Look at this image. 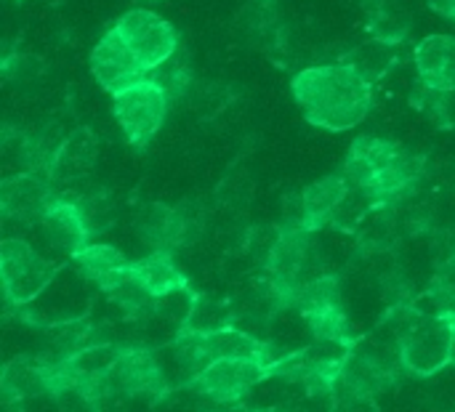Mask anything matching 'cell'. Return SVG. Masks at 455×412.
Returning <instances> with one entry per match:
<instances>
[{
    "instance_id": "cell-19",
    "label": "cell",
    "mask_w": 455,
    "mask_h": 412,
    "mask_svg": "<svg viewBox=\"0 0 455 412\" xmlns=\"http://www.w3.org/2000/svg\"><path fill=\"white\" fill-rule=\"evenodd\" d=\"M339 61L352 67L371 85H376L379 80H384L400 64V45H392V43L371 37V40L357 43L355 48H349Z\"/></svg>"
},
{
    "instance_id": "cell-12",
    "label": "cell",
    "mask_w": 455,
    "mask_h": 412,
    "mask_svg": "<svg viewBox=\"0 0 455 412\" xmlns=\"http://www.w3.org/2000/svg\"><path fill=\"white\" fill-rule=\"evenodd\" d=\"M40 229H43L45 242L64 258H75L80 250L91 245L88 240L93 237L83 218L77 200H67V197H59L51 205V210L40 221Z\"/></svg>"
},
{
    "instance_id": "cell-8",
    "label": "cell",
    "mask_w": 455,
    "mask_h": 412,
    "mask_svg": "<svg viewBox=\"0 0 455 412\" xmlns=\"http://www.w3.org/2000/svg\"><path fill=\"white\" fill-rule=\"evenodd\" d=\"M264 378H269V368L261 360H219L187 386L219 405H235L248 397Z\"/></svg>"
},
{
    "instance_id": "cell-2",
    "label": "cell",
    "mask_w": 455,
    "mask_h": 412,
    "mask_svg": "<svg viewBox=\"0 0 455 412\" xmlns=\"http://www.w3.org/2000/svg\"><path fill=\"white\" fill-rule=\"evenodd\" d=\"M424 165L421 154L397 141L360 136L352 141L341 173L355 189L365 192L376 208H392L413 194L424 176Z\"/></svg>"
},
{
    "instance_id": "cell-17",
    "label": "cell",
    "mask_w": 455,
    "mask_h": 412,
    "mask_svg": "<svg viewBox=\"0 0 455 412\" xmlns=\"http://www.w3.org/2000/svg\"><path fill=\"white\" fill-rule=\"evenodd\" d=\"M131 272L155 301L192 290L187 274L176 266V261L168 253H149V256L133 261Z\"/></svg>"
},
{
    "instance_id": "cell-30",
    "label": "cell",
    "mask_w": 455,
    "mask_h": 412,
    "mask_svg": "<svg viewBox=\"0 0 455 412\" xmlns=\"http://www.w3.org/2000/svg\"><path fill=\"white\" fill-rule=\"evenodd\" d=\"M16 3H21V0H16Z\"/></svg>"
},
{
    "instance_id": "cell-11",
    "label": "cell",
    "mask_w": 455,
    "mask_h": 412,
    "mask_svg": "<svg viewBox=\"0 0 455 412\" xmlns=\"http://www.w3.org/2000/svg\"><path fill=\"white\" fill-rule=\"evenodd\" d=\"M91 72H93L96 83L112 96H117L120 91L131 88L133 83L149 77L144 72V67L136 61V56L131 53V48L123 43V37L115 32V27H109L101 35V40L93 45V51H91Z\"/></svg>"
},
{
    "instance_id": "cell-21",
    "label": "cell",
    "mask_w": 455,
    "mask_h": 412,
    "mask_svg": "<svg viewBox=\"0 0 455 412\" xmlns=\"http://www.w3.org/2000/svg\"><path fill=\"white\" fill-rule=\"evenodd\" d=\"M285 304L291 309H296L301 317L341 306V288H339V277L336 274H320L299 288H293L285 296Z\"/></svg>"
},
{
    "instance_id": "cell-7",
    "label": "cell",
    "mask_w": 455,
    "mask_h": 412,
    "mask_svg": "<svg viewBox=\"0 0 455 412\" xmlns=\"http://www.w3.org/2000/svg\"><path fill=\"white\" fill-rule=\"evenodd\" d=\"M200 229H203V218L189 202L179 208L152 202L136 218V232L152 253L171 256L173 250H181L184 245H189Z\"/></svg>"
},
{
    "instance_id": "cell-18",
    "label": "cell",
    "mask_w": 455,
    "mask_h": 412,
    "mask_svg": "<svg viewBox=\"0 0 455 412\" xmlns=\"http://www.w3.org/2000/svg\"><path fill=\"white\" fill-rule=\"evenodd\" d=\"M72 264H75V272L85 282H91L101 293H107L131 269L133 261H128L125 253L112 245H88L85 250H80L72 258Z\"/></svg>"
},
{
    "instance_id": "cell-20",
    "label": "cell",
    "mask_w": 455,
    "mask_h": 412,
    "mask_svg": "<svg viewBox=\"0 0 455 412\" xmlns=\"http://www.w3.org/2000/svg\"><path fill=\"white\" fill-rule=\"evenodd\" d=\"M368 32L373 40H384L392 45H403L411 35L413 19L408 8L397 0H368Z\"/></svg>"
},
{
    "instance_id": "cell-6",
    "label": "cell",
    "mask_w": 455,
    "mask_h": 412,
    "mask_svg": "<svg viewBox=\"0 0 455 412\" xmlns=\"http://www.w3.org/2000/svg\"><path fill=\"white\" fill-rule=\"evenodd\" d=\"M112 27L147 75L160 69L181 48L176 27L149 8H131Z\"/></svg>"
},
{
    "instance_id": "cell-5",
    "label": "cell",
    "mask_w": 455,
    "mask_h": 412,
    "mask_svg": "<svg viewBox=\"0 0 455 412\" xmlns=\"http://www.w3.org/2000/svg\"><path fill=\"white\" fill-rule=\"evenodd\" d=\"M168 109H171V99L152 77H144L131 88L120 91L117 96H112L115 120L125 141L136 149H144L157 136V131L168 117Z\"/></svg>"
},
{
    "instance_id": "cell-27",
    "label": "cell",
    "mask_w": 455,
    "mask_h": 412,
    "mask_svg": "<svg viewBox=\"0 0 455 412\" xmlns=\"http://www.w3.org/2000/svg\"><path fill=\"white\" fill-rule=\"evenodd\" d=\"M43 69H45V61L40 56L21 53V51H16V53L5 51V56H3V77L5 80L27 83V80H35Z\"/></svg>"
},
{
    "instance_id": "cell-25",
    "label": "cell",
    "mask_w": 455,
    "mask_h": 412,
    "mask_svg": "<svg viewBox=\"0 0 455 412\" xmlns=\"http://www.w3.org/2000/svg\"><path fill=\"white\" fill-rule=\"evenodd\" d=\"M165 93L171 101H181L192 93L195 88V69H192V59L184 48H179L160 69H155L149 75Z\"/></svg>"
},
{
    "instance_id": "cell-4",
    "label": "cell",
    "mask_w": 455,
    "mask_h": 412,
    "mask_svg": "<svg viewBox=\"0 0 455 412\" xmlns=\"http://www.w3.org/2000/svg\"><path fill=\"white\" fill-rule=\"evenodd\" d=\"M59 277V266L37 253L24 240H5L0 245V280L11 306H29Z\"/></svg>"
},
{
    "instance_id": "cell-3",
    "label": "cell",
    "mask_w": 455,
    "mask_h": 412,
    "mask_svg": "<svg viewBox=\"0 0 455 412\" xmlns=\"http://www.w3.org/2000/svg\"><path fill=\"white\" fill-rule=\"evenodd\" d=\"M397 357L405 373L429 378L453 365L455 317L453 314H408L397 330Z\"/></svg>"
},
{
    "instance_id": "cell-24",
    "label": "cell",
    "mask_w": 455,
    "mask_h": 412,
    "mask_svg": "<svg viewBox=\"0 0 455 412\" xmlns=\"http://www.w3.org/2000/svg\"><path fill=\"white\" fill-rule=\"evenodd\" d=\"M304 320H307L309 333L315 336V341L333 344V346H341V349H349V352L355 349L357 336H355L352 322H349V317H347V312L341 306H333V309L309 314Z\"/></svg>"
},
{
    "instance_id": "cell-14",
    "label": "cell",
    "mask_w": 455,
    "mask_h": 412,
    "mask_svg": "<svg viewBox=\"0 0 455 412\" xmlns=\"http://www.w3.org/2000/svg\"><path fill=\"white\" fill-rule=\"evenodd\" d=\"M352 184L344 173H331L315 184H309L301 194H299V205H301V226L307 232H317L325 224L333 221V216L339 213V208L344 205V200L349 197Z\"/></svg>"
},
{
    "instance_id": "cell-15",
    "label": "cell",
    "mask_w": 455,
    "mask_h": 412,
    "mask_svg": "<svg viewBox=\"0 0 455 412\" xmlns=\"http://www.w3.org/2000/svg\"><path fill=\"white\" fill-rule=\"evenodd\" d=\"M416 72L419 83L432 91L455 93V37L453 35H429L416 51Z\"/></svg>"
},
{
    "instance_id": "cell-28",
    "label": "cell",
    "mask_w": 455,
    "mask_h": 412,
    "mask_svg": "<svg viewBox=\"0 0 455 412\" xmlns=\"http://www.w3.org/2000/svg\"><path fill=\"white\" fill-rule=\"evenodd\" d=\"M427 3H429V8L437 11L440 16L455 21V0H427Z\"/></svg>"
},
{
    "instance_id": "cell-22",
    "label": "cell",
    "mask_w": 455,
    "mask_h": 412,
    "mask_svg": "<svg viewBox=\"0 0 455 412\" xmlns=\"http://www.w3.org/2000/svg\"><path fill=\"white\" fill-rule=\"evenodd\" d=\"M235 325H237V314H235L232 304H224V301L195 293L189 317H187V322H184V328L179 333L208 336V333H219V330H227V328H235Z\"/></svg>"
},
{
    "instance_id": "cell-1",
    "label": "cell",
    "mask_w": 455,
    "mask_h": 412,
    "mask_svg": "<svg viewBox=\"0 0 455 412\" xmlns=\"http://www.w3.org/2000/svg\"><path fill=\"white\" fill-rule=\"evenodd\" d=\"M291 91L307 123L333 133L357 128L373 107V85L341 61L296 72Z\"/></svg>"
},
{
    "instance_id": "cell-13",
    "label": "cell",
    "mask_w": 455,
    "mask_h": 412,
    "mask_svg": "<svg viewBox=\"0 0 455 412\" xmlns=\"http://www.w3.org/2000/svg\"><path fill=\"white\" fill-rule=\"evenodd\" d=\"M3 394L8 402H24L35 397H53L56 365L43 357H16L3 370Z\"/></svg>"
},
{
    "instance_id": "cell-29",
    "label": "cell",
    "mask_w": 455,
    "mask_h": 412,
    "mask_svg": "<svg viewBox=\"0 0 455 412\" xmlns=\"http://www.w3.org/2000/svg\"><path fill=\"white\" fill-rule=\"evenodd\" d=\"M147 3H160V0H147Z\"/></svg>"
},
{
    "instance_id": "cell-10",
    "label": "cell",
    "mask_w": 455,
    "mask_h": 412,
    "mask_svg": "<svg viewBox=\"0 0 455 412\" xmlns=\"http://www.w3.org/2000/svg\"><path fill=\"white\" fill-rule=\"evenodd\" d=\"M59 200V194L51 186V178L40 173L21 170L16 176H8L0 184V210L5 218L40 226L51 205Z\"/></svg>"
},
{
    "instance_id": "cell-26",
    "label": "cell",
    "mask_w": 455,
    "mask_h": 412,
    "mask_svg": "<svg viewBox=\"0 0 455 412\" xmlns=\"http://www.w3.org/2000/svg\"><path fill=\"white\" fill-rule=\"evenodd\" d=\"M77 205L83 210V218H85L91 234H101V232L112 229V224L117 218V205L107 189H93V192L77 197Z\"/></svg>"
},
{
    "instance_id": "cell-16",
    "label": "cell",
    "mask_w": 455,
    "mask_h": 412,
    "mask_svg": "<svg viewBox=\"0 0 455 412\" xmlns=\"http://www.w3.org/2000/svg\"><path fill=\"white\" fill-rule=\"evenodd\" d=\"M99 157V141L93 136L91 128H75L64 136L59 154L53 160V170H51V181H77L85 178Z\"/></svg>"
},
{
    "instance_id": "cell-9",
    "label": "cell",
    "mask_w": 455,
    "mask_h": 412,
    "mask_svg": "<svg viewBox=\"0 0 455 412\" xmlns=\"http://www.w3.org/2000/svg\"><path fill=\"white\" fill-rule=\"evenodd\" d=\"M112 386L115 394L147 402L163 400L171 389L163 362L144 346H128L120 352V360L112 368Z\"/></svg>"
},
{
    "instance_id": "cell-23",
    "label": "cell",
    "mask_w": 455,
    "mask_h": 412,
    "mask_svg": "<svg viewBox=\"0 0 455 412\" xmlns=\"http://www.w3.org/2000/svg\"><path fill=\"white\" fill-rule=\"evenodd\" d=\"M237 24L243 29V35H248L259 45L272 43L275 37H280V29H283L277 0H248Z\"/></svg>"
}]
</instances>
